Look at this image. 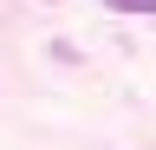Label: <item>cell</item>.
I'll return each instance as SVG.
<instances>
[{
	"label": "cell",
	"mask_w": 156,
	"mask_h": 150,
	"mask_svg": "<svg viewBox=\"0 0 156 150\" xmlns=\"http://www.w3.org/2000/svg\"><path fill=\"white\" fill-rule=\"evenodd\" d=\"M104 7H117V13H150V20H156V0H104Z\"/></svg>",
	"instance_id": "cell-1"
}]
</instances>
